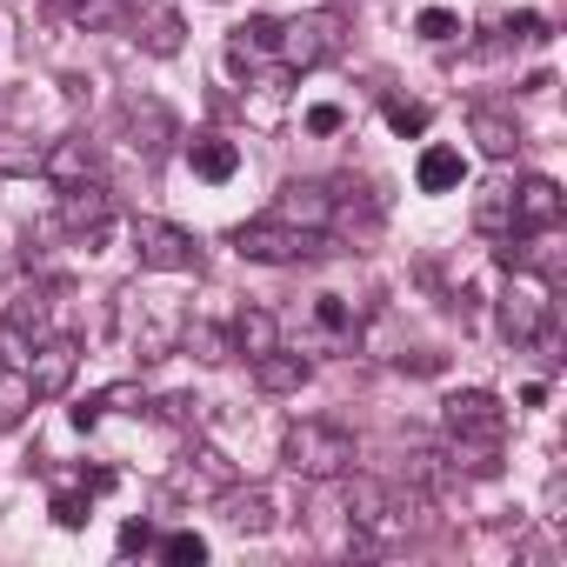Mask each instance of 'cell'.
Wrapping results in <instances>:
<instances>
[{"mask_svg": "<svg viewBox=\"0 0 567 567\" xmlns=\"http://www.w3.org/2000/svg\"><path fill=\"white\" fill-rule=\"evenodd\" d=\"M87 501H94V487H61L54 494V520L61 527H87Z\"/></svg>", "mask_w": 567, "mask_h": 567, "instance_id": "d4e9b609", "label": "cell"}, {"mask_svg": "<svg viewBox=\"0 0 567 567\" xmlns=\"http://www.w3.org/2000/svg\"><path fill=\"white\" fill-rule=\"evenodd\" d=\"M28 408H34V381H28V368L0 361V427H21Z\"/></svg>", "mask_w": 567, "mask_h": 567, "instance_id": "7402d4cb", "label": "cell"}, {"mask_svg": "<svg viewBox=\"0 0 567 567\" xmlns=\"http://www.w3.org/2000/svg\"><path fill=\"white\" fill-rule=\"evenodd\" d=\"M348 520H354V534L368 540V547H381V540H401V534H414L421 520H427V494L408 481V487H388V481H354L348 487Z\"/></svg>", "mask_w": 567, "mask_h": 567, "instance_id": "7a4b0ae2", "label": "cell"}, {"mask_svg": "<svg viewBox=\"0 0 567 567\" xmlns=\"http://www.w3.org/2000/svg\"><path fill=\"white\" fill-rule=\"evenodd\" d=\"M274 41H280V21H267V14H254L247 28H234V41H227V68H234V74H247V68H260V61L274 54Z\"/></svg>", "mask_w": 567, "mask_h": 567, "instance_id": "ffe728a7", "label": "cell"}, {"mask_svg": "<svg viewBox=\"0 0 567 567\" xmlns=\"http://www.w3.org/2000/svg\"><path fill=\"white\" fill-rule=\"evenodd\" d=\"M227 348H234V354H247V361H260V354H274V348H280V321H274L267 308H240V315H234V328H227Z\"/></svg>", "mask_w": 567, "mask_h": 567, "instance_id": "ac0fdd59", "label": "cell"}, {"mask_svg": "<svg viewBox=\"0 0 567 567\" xmlns=\"http://www.w3.org/2000/svg\"><path fill=\"white\" fill-rule=\"evenodd\" d=\"M341 48V21L334 14H308V21H288L274 41V54L288 61V68H321L328 54Z\"/></svg>", "mask_w": 567, "mask_h": 567, "instance_id": "ba28073f", "label": "cell"}, {"mask_svg": "<svg viewBox=\"0 0 567 567\" xmlns=\"http://www.w3.org/2000/svg\"><path fill=\"white\" fill-rule=\"evenodd\" d=\"M141 547H154V527L147 520H127L121 527V554H141Z\"/></svg>", "mask_w": 567, "mask_h": 567, "instance_id": "1f68e13d", "label": "cell"}, {"mask_svg": "<svg viewBox=\"0 0 567 567\" xmlns=\"http://www.w3.org/2000/svg\"><path fill=\"white\" fill-rule=\"evenodd\" d=\"M560 214H567V200L547 174L507 187V234H547V227H560Z\"/></svg>", "mask_w": 567, "mask_h": 567, "instance_id": "8992f818", "label": "cell"}, {"mask_svg": "<svg viewBox=\"0 0 567 567\" xmlns=\"http://www.w3.org/2000/svg\"><path fill=\"white\" fill-rule=\"evenodd\" d=\"M74 368H81V348H74L68 334H48V341H34V368H28V381H34V401H61V394L74 388Z\"/></svg>", "mask_w": 567, "mask_h": 567, "instance_id": "8fae6325", "label": "cell"}, {"mask_svg": "<svg viewBox=\"0 0 567 567\" xmlns=\"http://www.w3.org/2000/svg\"><path fill=\"white\" fill-rule=\"evenodd\" d=\"M388 121H394V134H427V107L421 101H388Z\"/></svg>", "mask_w": 567, "mask_h": 567, "instance_id": "f1b7e54d", "label": "cell"}, {"mask_svg": "<svg viewBox=\"0 0 567 567\" xmlns=\"http://www.w3.org/2000/svg\"><path fill=\"white\" fill-rule=\"evenodd\" d=\"M134 41L147 48V54H161V61H174L181 54V41H187V28H181V14L174 8H134Z\"/></svg>", "mask_w": 567, "mask_h": 567, "instance_id": "e0dca14e", "label": "cell"}, {"mask_svg": "<svg viewBox=\"0 0 567 567\" xmlns=\"http://www.w3.org/2000/svg\"><path fill=\"white\" fill-rule=\"evenodd\" d=\"M280 461H288V474H301V481H341V474H354L361 441L341 421H295L280 434Z\"/></svg>", "mask_w": 567, "mask_h": 567, "instance_id": "3957f363", "label": "cell"}, {"mask_svg": "<svg viewBox=\"0 0 567 567\" xmlns=\"http://www.w3.org/2000/svg\"><path fill=\"white\" fill-rule=\"evenodd\" d=\"M308 381H315V368H308L301 354H280V348H274V354L254 361V388H260V394H301Z\"/></svg>", "mask_w": 567, "mask_h": 567, "instance_id": "d6986e66", "label": "cell"}, {"mask_svg": "<svg viewBox=\"0 0 567 567\" xmlns=\"http://www.w3.org/2000/svg\"><path fill=\"white\" fill-rule=\"evenodd\" d=\"M121 127L134 134V147H141L147 161L174 141V114H167L161 101H147V94H127V101H121Z\"/></svg>", "mask_w": 567, "mask_h": 567, "instance_id": "9a60e30c", "label": "cell"}, {"mask_svg": "<svg viewBox=\"0 0 567 567\" xmlns=\"http://www.w3.org/2000/svg\"><path fill=\"white\" fill-rule=\"evenodd\" d=\"M274 220H295V227L328 234V220H334V194H328L321 181H288V187H280V200H274Z\"/></svg>", "mask_w": 567, "mask_h": 567, "instance_id": "5bb4252c", "label": "cell"}, {"mask_svg": "<svg viewBox=\"0 0 567 567\" xmlns=\"http://www.w3.org/2000/svg\"><path fill=\"white\" fill-rule=\"evenodd\" d=\"M214 501H220V520H227L234 534H274V527H280V507H274L267 487H234V481H227Z\"/></svg>", "mask_w": 567, "mask_h": 567, "instance_id": "4fadbf2b", "label": "cell"}, {"mask_svg": "<svg viewBox=\"0 0 567 567\" xmlns=\"http://www.w3.org/2000/svg\"><path fill=\"white\" fill-rule=\"evenodd\" d=\"M341 121H348V114H341V107H328V101H321V107H308V134H341Z\"/></svg>", "mask_w": 567, "mask_h": 567, "instance_id": "4dcf8cb0", "label": "cell"}, {"mask_svg": "<svg viewBox=\"0 0 567 567\" xmlns=\"http://www.w3.org/2000/svg\"><path fill=\"white\" fill-rule=\"evenodd\" d=\"M134 254H141V267H154V274H200V267H207L200 240H194L187 227H174V220H154V214L134 220Z\"/></svg>", "mask_w": 567, "mask_h": 567, "instance_id": "5b68a950", "label": "cell"}, {"mask_svg": "<svg viewBox=\"0 0 567 567\" xmlns=\"http://www.w3.org/2000/svg\"><path fill=\"white\" fill-rule=\"evenodd\" d=\"M227 481H234V467H227L214 447H187V454L174 461V474H167V494H174V501H214Z\"/></svg>", "mask_w": 567, "mask_h": 567, "instance_id": "30bf717a", "label": "cell"}, {"mask_svg": "<svg viewBox=\"0 0 567 567\" xmlns=\"http://www.w3.org/2000/svg\"><path fill=\"white\" fill-rule=\"evenodd\" d=\"M107 220H114V194L101 181H81V187H61V227L74 240H87V254L107 240Z\"/></svg>", "mask_w": 567, "mask_h": 567, "instance_id": "52a82bcc", "label": "cell"}, {"mask_svg": "<svg viewBox=\"0 0 567 567\" xmlns=\"http://www.w3.org/2000/svg\"><path fill=\"white\" fill-rule=\"evenodd\" d=\"M315 321H321L328 334H348V328H354V315H348L341 295H321V301H315Z\"/></svg>", "mask_w": 567, "mask_h": 567, "instance_id": "f546056e", "label": "cell"}, {"mask_svg": "<svg viewBox=\"0 0 567 567\" xmlns=\"http://www.w3.org/2000/svg\"><path fill=\"white\" fill-rule=\"evenodd\" d=\"M414 28H421V41H454V34H461V21H454L447 8H421Z\"/></svg>", "mask_w": 567, "mask_h": 567, "instance_id": "83f0119b", "label": "cell"}, {"mask_svg": "<svg viewBox=\"0 0 567 567\" xmlns=\"http://www.w3.org/2000/svg\"><path fill=\"white\" fill-rule=\"evenodd\" d=\"M161 560H174V567H200V560H207V540H200V534H167V540H161Z\"/></svg>", "mask_w": 567, "mask_h": 567, "instance_id": "484cf974", "label": "cell"}, {"mask_svg": "<svg viewBox=\"0 0 567 567\" xmlns=\"http://www.w3.org/2000/svg\"><path fill=\"white\" fill-rule=\"evenodd\" d=\"M441 427H447V461H454V467H467V474H494V467H501L507 408H501L487 388H461V394H447Z\"/></svg>", "mask_w": 567, "mask_h": 567, "instance_id": "6da1fadb", "label": "cell"}, {"mask_svg": "<svg viewBox=\"0 0 567 567\" xmlns=\"http://www.w3.org/2000/svg\"><path fill=\"white\" fill-rule=\"evenodd\" d=\"M234 254L240 260H260V267H308V260H321L328 254V234H315V227H295V220H247V227H234Z\"/></svg>", "mask_w": 567, "mask_h": 567, "instance_id": "277c9868", "label": "cell"}, {"mask_svg": "<svg viewBox=\"0 0 567 567\" xmlns=\"http://www.w3.org/2000/svg\"><path fill=\"white\" fill-rule=\"evenodd\" d=\"M467 127H474V141H481V154H487V161H514V154H520V127H514L507 114L474 107V121H467Z\"/></svg>", "mask_w": 567, "mask_h": 567, "instance_id": "44dd1931", "label": "cell"}, {"mask_svg": "<svg viewBox=\"0 0 567 567\" xmlns=\"http://www.w3.org/2000/svg\"><path fill=\"white\" fill-rule=\"evenodd\" d=\"M0 174H41V147H28V141H0Z\"/></svg>", "mask_w": 567, "mask_h": 567, "instance_id": "4316f807", "label": "cell"}, {"mask_svg": "<svg viewBox=\"0 0 567 567\" xmlns=\"http://www.w3.org/2000/svg\"><path fill=\"white\" fill-rule=\"evenodd\" d=\"M48 21L74 34H121L134 21V0H48Z\"/></svg>", "mask_w": 567, "mask_h": 567, "instance_id": "7c38bea8", "label": "cell"}, {"mask_svg": "<svg viewBox=\"0 0 567 567\" xmlns=\"http://www.w3.org/2000/svg\"><path fill=\"white\" fill-rule=\"evenodd\" d=\"M187 161H194V174H200V181H234V167H240V154H234L227 141H194V147H187Z\"/></svg>", "mask_w": 567, "mask_h": 567, "instance_id": "cb8c5ba5", "label": "cell"}, {"mask_svg": "<svg viewBox=\"0 0 567 567\" xmlns=\"http://www.w3.org/2000/svg\"><path fill=\"white\" fill-rule=\"evenodd\" d=\"M547 328H554V308H547V295L534 288V280H514V288H507V301H501V334H507L514 348H527V341H547Z\"/></svg>", "mask_w": 567, "mask_h": 567, "instance_id": "9c48e42d", "label": "cell"}, {"mask_svg": "<svg viewBox=\"0 0 567 567\" xmlns=\"http://www.w3.org/2000/svg\"><path fill=\"white\" fill-rule=\"evenodd\" d=\"M41 174L54 187H81V181H101V154H94V141H61L41 154Z\"/></svg>", "mask_w": 567, "mask_h": 567, "instance_id": "2e32d148", "label": "cell"}, {"mask_svg": "<svg viewBox=\"0 0 567 567\" xmlns=\"http://www.w3.org/2000/svg\"><path fill=\"white\" fill-rule=\"evenodd\" d=\"M461 174H467V167H461L454 147H427V154H421V194H454Z\"/></svg>", "mask_w": 567, "mask_h": 567, "instance_id": "603a6c76", "label": "cell"}]
</instances>
